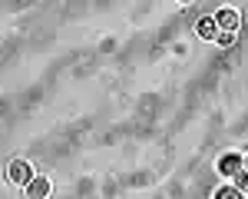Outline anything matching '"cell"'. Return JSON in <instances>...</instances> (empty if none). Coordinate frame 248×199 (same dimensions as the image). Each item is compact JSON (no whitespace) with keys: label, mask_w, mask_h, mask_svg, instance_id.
Segmentation results:
<instances>
[{"label":"cell","mask_w":248,"mask_h":199,"mask_svg":"<svg viewBox=\"0 0 248 199\" xmlns=\"http://www.w3.org/2000/svg\"><path fill=\"white\" fill-rule=\"evenodd\" d=\"M195 33L202 40H215V33H218V23H215V17H202L199 23H195Z\"/></svg>","instance_id":"cell-4"},{"label":"cell","mask_w":248,"mask_h":199,"mask_svg":"<svg viewBox=\"0 0 248 199\" xmlns=\"http://www.w3.org/2000/svg\"><path fill=\"white\" fill-rule=\"evenodd\" d=\"M7 179H10L14 186H27V182L33 179V173H30V166H27L23 159H14V163L7 166Z\"/></svg>","instance_id":"cell-1"},{"label":"cell","mask_w":248,"mask_h":199,"mask_svg":"<svg viewBox=\"0 0 248 199\" xmlns=\"http://www.w3.org/2000/svg\"><path fill=\"white\" fill-rule=\"evenodd\" d=\"M238 169H242V156L238 153H225V156L218 159V173L222 176H235Z\"/></svg>","instance_id":"cell-2"},{"label":"cell","mask_w":248,"mask_h":199,"mask_svg":"<svg viewBox=\"0 0 248 199\" xmlns=\"http://www.w3.org/2000/svg\"><path fill=\"white\" fill-rule=\"evenodd\" d=\"M215 23H218V30H238V14L232 7H225V10L215 14Z\"/></svg>","instance_id":"cell-3"},{"label":"cell","mask_w":248,"mask_h":199,"mask_svg":"<svg viewBox=\"0 0 248 199\" xmlns=\"http://www.w3.org/2000/svg\"><path fill=\"white\" fill-rule=\"evenodd\" d=\"M215 40H218L222 47H232V43H235V30H218V33H215Z\"/></svg>","instance_id":"cell-6"},{"label":"cell","mask_w":248,"mask_h":199,"mask_svg":"<svg viewBox=\"0 0 248 199\" xmlns=\"http://www.w3.org/2000/svg\"><path fill=\"white\" fill-rule=\"evenodd\" d=\"M242 166H245V169H248V156H245V159H242Z\"/></svg>","instance_id":"cell-9"},{"label":"cell","mask_w":248,"mask_h":199,"mask_svg":"<svg viewBox=\"0 0 248 199\" xmlns=\"http://www.w3.org/2000/svg\"><path fill=\"white\" fill-rule=\"evenodd\" d=\"M232 196H242L238 189H232V186H222L218 193H215V199H232Z\"/></svg>","instance_id":"cell-8"},{"label":"cell","mask_w":248,"mask_h":199,"mask_svg":"<svg viewBox=\"0 0 248 199\" xmlns=\"http://www.w3.org/2000/svg\"><path fill=\"white\" fill-rule=\"evenodd\" d=\"M182 3H189V0H182Z\"/></svg>","instance_id":"cell-10"},{"label":"cell","mask_w":248,"mask_h":199,"mask_svg":"<svg viewBox=\"0 0 248 199\" xmlns=\"http://www.w3.org/2000/svg\"><path fill=\"white\" fill-rule=\"evenodd\" d=\"M235 189H238V193H248V169L245 173H242V169L235 173Z\"/></svg>","instance_id":"cell-7"},{"label":"cell","mask_w":248,"mask_h":199,"mask_svg":"<svg viewBox=\"0 0 248 199\" xmlns=\"http://www.w3.org/2000/svg\"><path fill=\"white\" fill-rule=\"evenodd\" d=\"M27 196H50V179H30L27 182Z\"/></svg>","instance_id":"cell-5"}]
</instances>
